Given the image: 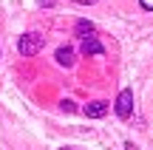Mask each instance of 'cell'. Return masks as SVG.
Instances as JSON below:
<instances>
[{
    "label": "cell",
    "mask_w": 153,
    "mask_h": 150,
    "mask_svg": "<svg viewBox=\"0 0 153 150\" xmlns=\"http://www.w3.org/2000/svg\"><path fill=\"white\" fill-rule=\"evenodd\" d=\"M17 51H20L23 57H34V54H40L43 51V37L40 34H23L20 40H17Z\"/></svg>",
    "instance_id": "cell-1"
},
{
    "label": "cell",
    "mask_w": 153,
    "mask_h": 150,
    "mask_svg": "<svg viewBox=\"0 0 153 150\" xmlns=\"http://www.w3.org/2000/svg\"><path fill=\"white\" fill-rule=\"evenodd\" d=\"M79 51H82L85 57H102V54H105L102 43H99V40L94 37V34H85V37H82V43H79Z\"/></svg>",
    "instance_id": "cell-2"
},
{
    "label": "cell",
    "mask_w": 153,
    "mask_h": 150,
    "mask_svg": "<svg viewBox=\"0 0 153 150\" xmlns=\"http://www.w3.org/2000/svg\"><path fill=\"white\" fill-rule=\"evenodd\" d=\"M133 111V91H119V96H116V113H119L122 119H128Z\"/></svg>",
    "instance_id": "cell-3"
},
{
    "label": "cell",
    "mask_w": 153,
    "mask_h": 150,
    "mask_svg": "<svg viewBox=\"0 0 153 150\" xmlns=\"http://www.w3.org/2000/svg\"><path fill=\"white\" fill-rule=\"evenodd\" d=\"M108 111H111V102H105V99L88 102V105L82 108V113H85V116H91V119H102V116H105Z\"/></svg>",
    "instance_id": "cell-4"
},
{
    "label": "cell",
    "mask_w": 153,
    "mask_h": 150,
    "mask_svg": "<svg viewBox=\"0 0 153 150\" xmlns=\"http://www.w3.org/2000/svg\"><path fill=\"white\" fill-rule=\"evenodd\" d=\"M57 62H60L62 68H71L74 65V48H71V45H60V48H57Z\"/></svg>",
    "instance_id": "cell-5"
},
{
    "label": "cell",
    "mask_w": 153,
    "mask_h": 150,
    "mask_svg": "<svg viewBox=\"0 0 153 150\" xmlns=\"http://www.w3.org/2000/svg\"><path fill=\"white\" fill-rule=\"evenodd\" d=\"M76 34H94V26L85 23V20H79V23H76Z\"/></svg>",
    "instance_id": "cell-6"
},
{
    "label": "cell",
    "mask_w": 153,
    "mask_h": 150,
    "mask_svg": "<svg viewBox=\"0 0 153 150\" xmlns=\"http://www.w3.org/2000/svg\"><path fill=\"white\" fill-rule=\"evenodd\" d=\"M142 3V9H148V11H153V0H139Z\"/></svg>",
    "instance_id": "cell-7"
},
{
    "label": "cell",
    "mask_w": 153,
    "mask_h": 150,
    "mask_svg": "<svg viewBox=\"0 0 153 150\" xmlns=\"http://www.w3.org/2000/svg\"><path fill=\"white\" fill-rule=\"evenodd\" d=\"M74 3H82V6H88V3H97V0H74Z\"/></svg>",
    "instance_id": "cell-8"
},
{
    "label": "cell",
    "mask_w": 153,
    "mask_h": 150,
    "mask_svg": "<svg viewBox=\"0 0 153 150\" xmlns=\"http://www.w3.org/2000/svg\"><path fill=\"white\" fill-rule=\"evenodd\" d=\"M40 3H43V6H54V0H40Z\"/></svg>",
    "instance_id": "cell-9"
}]
</instances>
